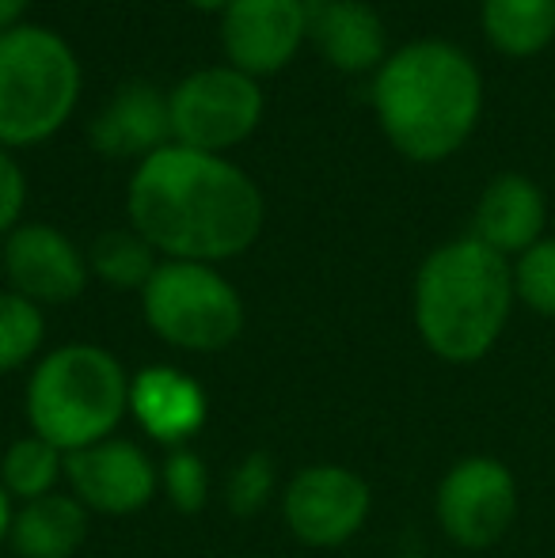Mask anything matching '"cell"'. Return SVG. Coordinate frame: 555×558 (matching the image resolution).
<instances>
[{
    "label": "cell",
    "instance_id": "obj_15",
    "mask_svg": "<svg viewBox=\"0 0 555 558\" xmlns=\"http://www.w3.org/2000/svg\"><path fill=\"white\" fill-rule=\"evenodd\" d=\"M171 141L168 96L145 81H130L111 96V104L92 122V145L104 156L126 160V156H153Z\"/></svg>",
    "mask_w": 555,
    "mask_h": 558
},
{
    "label": "cell",
    "instance_id": "obj_16",
    "mask_svg": "<svg viewBox=\"0 0 555 558\" xmlns=\"http://www.w3.org/2000/svg\"><path fill=\"white\" fill-rule=\"evenodd\" d=\"M309 35L327 65L339 73L381 69L388 58V35L381 15L365 0H327L309 12Z\"/></svg>",
    "mask_w": 555,
    "mask_h": 558
},
{
    "label": "cell",
    "instance_id": "obj_17",
    "mask_svg": "<svg viewBox=\"0 0 555 558\" xmlns=\"http://www.w3.org/2000/svg\"><path fill=\"white\" fill-rule=\"evenodd\" d=\"M88 509L73 494H46L23 501L12 517V551L20 558H73L88 539Z\"/></svg>",
    "mask_w": 555,
    "mask_h": 558
},
{
    "label": "cell",
    "instance_id": "obj_13",
    "mask_svg": "<svg viewBox=\"0 0 555 558\" xmlns=\"http://www.w3.org/2000/svg\"><path fill=\"white\" fill-rule=\"evenodd\" d=\"M130 414L156 445L186 448L209 418V399L194 376L176 365H145L130 376Z\"/></svg>",
    "mask_w": 555,
    "mask_h": 558
},
{
    "label": "cell",
    "instance_id": "obj_27",
    "mask_svg": "<svg viewBox=\"0 0 555 558\" xmlns=\"http://www.w3.org/2000/svg\"><path fill=\"white\" fill-rule=\"evenodd\" d=\"M12 517H15V501L4 490V483H0V544H8V536H12Z\"/></svg>",
    "mask_w": 555,
    "mask_h": 558
},
{
    "label": "cell",
    "instance_id": "obj_23",
    "mask_svg": "<svg viewBox=\"0 0 555 558\" xmlns=\"http://www.w3.org/2000/svg\"><path fill=\"white\" fill-rule=\"evenodd\" d=\"M160 490L179 513H202L209 501V471L194 448H171L160 463Z\"/></svg>",
    "mask_w": 555,
    "mask_h": 558
},
{
    "label": "cell",
    "instance_id": "obj_5",
    "mask_svg": "<svg viewBox=\"0 0 555 558\" xmlns=\"http://www.w3.org/2000/svg\"><path fill=\"white\" fill-rule=\"evenodd\" d=\"M81 99V61L61 35L35 23L0 35V145L50 141Z\"/></svg>",
    "mask_w": 555,
    "mask_h": 558
},
{
    "label": "cell",
    "instance_id": "obj_11",
    "mask_svg": "<svg viewBox=\"0 0 555 558\" xmlns=\"http://www.w3.org/2000/svg\"><path fill=\"white\" fill-rule=\"evenodd\" d=\"M12 293L43 304H69L88 286V255L53 225H20L4 240Z\"/></svg>",
    "mask_w": 555,
    "mask_h": 558
},
{
    "label": "cell",
    "instance_id": "obj_9",
    "mask_svg": "<svg viewBox=\"0 0 555 558\" xmlns=\"http://www.w3.org/2000/svg\"><path fill=\"white\" fill-rule=\"evenodd\" d=\"M373 494L358 471L342 463H312L289 478L281 494V521L304 547H342L370 521Z\"/></svg>",
    "mask_w": 555,
    "mask_h": 558
},
{
    "label": "cell",
    "instance_id": "obj_28",
    "mask_svg": "<svg viewBox=\"0 0 555 558\" xmlns=\"http://www.w3.org/2000/svg\"><path fill=\"white\" fill-rule=\"evenodd\" d=\"M194 8H202V12H225V8L232 4V0H191Z\"/></svg>",
    "mask_w": 555,
    "mask_h": 558
},
{
    "label": "cell",
    "instance_id": "obj_8",
    "mask_svg": "<svg viewBox=\"0 0 555 558\" xmlns=\"http://www.w3.org/2000/svg\"><path fill=\"white\" fill-rule=\"evenodd\" d=\"M434 513L445 536L464 551L498 544L518 517L514 471L495 456H464L437 483Z\"/></svg>",
    "mask_w": 555,
    "mask_h": 558
},
{
    "label": "cell",
    "instance_id": "obj_19",
    "mask_svg": "<svg viewBox=\"0 0 555 558\" xmlns=\"http://www.w3.org/2000/svg\"><path fill=\"white\" fill-rule=\"evenodd\" d=\"M65 478V452L43 441L38 434H27L20 441H12L0 456V483L12 494V501H35L58 490V483Z\"/></svg>",
    "mask_w": 555,
    "mask_h": 558
},
{
    "label": "cell",
    "instance_id": "obj_1",
    "mask_svg": "<svg viewBox=\"0 0 555 558\" xmlns=\"http://www.w3.org/2000/svg\"><path fill=\"white\" fill-rule=\"evenodd\" d=\"M126 209L153 251L209 266L244 255L267 217L260 186L244 168L186 145H164L137 163Z\"/></svg>",
    "mask_w": 555,
    "mask_h": 558
},
{
    "label": "cell",
    "instance_id": "obj_6",
    "mask_svg": "<svg viewBox=\"0 0 555 558\" xmlns=\"http://www.w3.org/2000/svg\"><path fill=\"white\" fill-rule=\"evenodd\" d=\"M141 312L148 331L183 353H221L244 331V301L209 263L164 258L141 289Z\"/></svg>",
    "mask_w": 555,
    "mask_h": 558
},
{
    "label": "cell",
    "instance_id": "obj_12",
    "mask_svg": "<svg viewBox=\"0 0 555 558\" xmlns=\"http://www.w3.org/2000/svg\"><path fill=\"white\" fill-rule=\"evenodd\" d=\"M309 35L304 0H232L221 15V46L229 65L248 76L278 73Z\"/></svg>",
    "mask_w": 555,
    "mask_h": 558
},
{
    "label": "cell",
    "instance_id": "obj_22",
    "mask_svg": "<svg viewBox=\"0 0 555 558\" xmlns=\"http://www.w3.org/2000/svg\"><path fill=\"white\" fill-rule=\"evenodd\" d=\"M514 296L536 316L555 319V235H544L526 255H518V263H514Z\"/></svg>",
    "mask_w": 555,
    "mask_h": 558
},
{
    "label": "cell",
    "instance_id": "obj_26",
    "mask_svg": "<svg viewBox=\"0 0 555 558\" xmlns=\"http://www.w3.org/2000/svg\"><path fill=\"white\" fill-rule=\"evenodd\" d=\"M31 0H0V35L12 27H20L23 12H27Z\"/></svg>",
    "mask_w": 555,
    "mask_h": 558
},
{
    "label": "cell",
    "instance_id": "obj_18",
    "mask_svg": "<svg viewBox=\"0 0 555 558\" xmlns=\"http://www.w3.org/2000/svg\"><path fill=\"white\" fill-rule=\"evenodd\" d=\"M480 23L503 58H536L555 43V0H483Z\"/></svg>",
    "mask_w": 555,
    "mask_h": 558
},
{
    "label": "cell",
    "instance_id": "obj_24",
    "mask_svg": "<svg viewBox=\"0 0 555 558\" xmlns=\"http://www.w3.org/2000/svg\"><path fill=\"white\" fill-rule=\"evenodd\" d=\"M275 490V460L267 452H252L232 468L229 486H225V501L229 513L237 517H255L270 501Z\"/></svg>",
    "mask_w": 555,
    "mask_h": 558
},
{
    "label": "cell",
    "instance_id": "obj_21",
    "mask_svg": "<svg viewBox=\"0 0 555 558\" xmlns=\"http://www.w3.org/2000/svg\"><path fill=\"white\" fill-rule=\"evenodd\" d=\"M46 342V316L35 301L0 289V376L20 373Z\"/></svg>",
    "mask_w": 555,
    "mask_h": 558
},
{
    "label": "cell",
    "instance_id": "obj_10",
    "mask_svg": "<svg viewBox=\"0 0 555 558\" xmlns=\"http://www.w3.org/2000/svg\"><path fill=\"white\" fill-rule=\"evenodd\" d=\"M65 483L69 494L88 513L130 517L145 509L160 490V468L148 460V452L126 437H107L81 452L65 456Z\"/></svg>",
    "mask_w": 555,
    "mask_h": 558
},
{
    "label": "cell",
    "instance_id": "obj_20",
    "mask_svg": "<svg viewBox=\"0 0 555 558\" xmlns=\"http://www.w3.org/2000/svg\"><path fill=\"white\" fill-rule=\"evenodd\" d=\"M156 251L148 247L145 235L134 228H114V232L96 235L88 251V270L111 289H145L156 274Z\"/></svg>",
    "mask_w": 555,
    "mask_h": 558
},
{
    "label": "cell",
    "instance_id": "obj_29",
    "mask_svg": "<svg viewBox=\"0 0 555 558\" xmlns=\"http://www.w3.org/2000/svg\"><path fill=\"white\" fill-rule=\"evenodd\" d=\"M304 4H312V8H316V4H327V0H304Z\"/></svg>",
    "mask_w": 555,
    "mask_h": 558
},
{
    "label": "cell",
    "instance_id": "obj_2",
    "mask_svg": "<svg viewBox=\"0 0 555 558\" xmlns=\"http://www.w3.org/2000/svg\"><path fill=\"white\" fill-rule=\"evenodd\" d=\"M373 111L400 156L415 163L449 160L483 114L480 65L445 38H415L377 69Z\"/></svg>",
    "mask_w": 555,
    "mask_h": 558
},
{
    "label": "cell",
    "instance_id": "obj_25",
    "mask_svg": "<svg viewBox=\"0 0 555 558\" xmlns=\"http://www.w3.org/2000/svg\"><path fill=\"white\" fill-rule=\"evenodd\" d=\"M23 206H27V179H23L15 156L0 145V235L20 228Z\"/></svg>",
    "mask_w": 555,
    "mask_h": 558
},
{
    "label": "cell",
    "instance_id": "obj_3",
    "mask_svg": "<svg viewBox=\"0 0 555 558\" xmlns=\"http://www.w3.org/2000/svg\"><path fill=\"white\" fill-rule=\"evenodd\" d=\"M514 266L475 235L449 240L415 274V331L434 357L472 365L503 338L514 308Z\"/></svg>",
    "mask_w": 555,
    "mask_h": 558
},
{
    "label": "cell",
    "instance_id": "obj_14",
    "mask_svg": "<svg viewBox=\"0 0 555 558\" xmlns=\"http://www.w3.org/2000/svg\"><path fill=\"white\" fill-rule=\"evenodd\" d=\"M544 225H548V202H544L541 186L521 171H503L483 186L480 202H475L472 235L503 258H510L526 255L533 243H541Z\"/></svg>",
    "mask_w": 555,
    "mask_h": 558
},
{
    "label": "cell",
    "instance_id": "obj_7",
    "mask_svg": "<svg viewBox=\"0 0 555 558\" xmlns=\"http://www.w3.org/2000/svg\"><path fill=\"white\" fill-rule=\"evenodd\" d=\"M171 137L176 145L221 156L225 148L252 137L263 118V88L255 76L232 65H209L183 76L168 92Z\"/></svg>",
    "mask_w": 555,
    "mask_h": 558
},
{
    "label": "cell",
    "instance_id": "obj_4",
    "mask_svg": "<svg viewBox=\"0 0 555 558\" xmlns=\"http://www.w3.org/2000/svg\"><path fill=\"white\" fill-rule=\"evenodd\" d=\"M31 434L61 452H81L119 434L130 414V373L111 350L65 342L35 365L23 396Z\"/></svg>",
    "mask_w": 555,
    "mask_h": 558
}]
</instances>
